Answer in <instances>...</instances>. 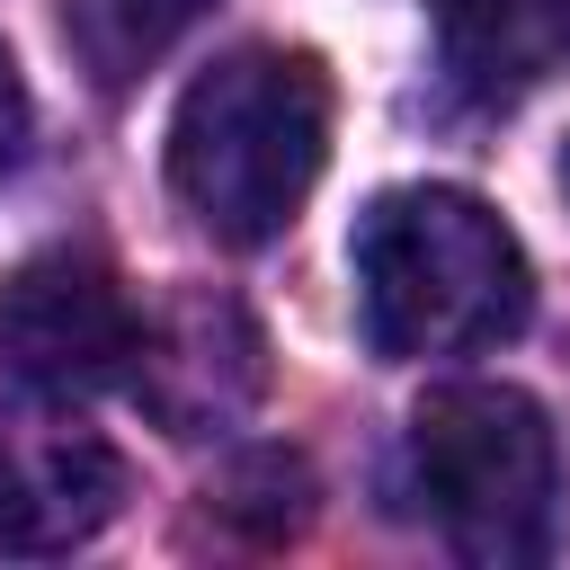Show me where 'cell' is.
<instances>
[{
	"instance_id": "cell-1",
	"label": "cell",
	"mask_w": 570,
	"mask_h": 570,
	"mask_svg": "<svg viewBox=\"0 0 570 570\" xmlns=\"http://www.w3.org/2000/svg\"><path fill=\"white\" fill-rule=\"evenodd\" d=\"M347 267L356 330L392 365L481 356L534 312V267L472 187H383L347 232Z\"/></svg>"
},
{
	"instance_id": "cell-2",
	"label": "cell",
	"mask_w": 570,
	"mask_h": 570,
	"mask_svg": "<svg viewBox=\"0 0 570 570\" xmlns=\"http://www.w3.org/2000/svg\"><path fill=\"white\" fill-rule=\"evenodd\" d=\"M330 160V71L303 45H240L205 62L169 107V187L223 240H276Z\"/></svg>"
},
{
	"instance_id": "cell-3",
	"label": "cell",
	"mask_w": 570,
	"mask_h": 570,
	"mask_svg": "<svg viewBox=\"0 0 570 570\" xmlns=\"http://www.w3.org/2000/svg\"><path fill=\"white\" fill-rule=\"evenodd\" d=\"M401 472L419 517L463 561H543L561 525V436L517 383H436L410 410Z\"/></svg>"
},
{
	"instance_id": "cell-4",
	"label": "cell",
	"mask_w": 570,
	"mask_h": 570,
	"mask_svg": "<svg viewBox=\"0 0 570 570\" xmlns=\"http://www.w3.org/2000/svg\"><path fill=\"white\" fill-rule=\"evenodd\" d=\"M142 338V303L98 249H36L0 285V365L36 401H89L125 383Z\"/></svg>"
},
{
	"instance_id": "cell-5",
	"label": "cell",
	"mask_w": 570,
	"mask_h": 570,
	"mask_svg": "<svg viewBox=\"0 0 570 570\" xmlns=\"http://www.w3.org/2000/svg\"><path fill=\"white\" fill-rule=\"evenodd\" d=\"M125 392H134L169 436H223V428H240V419L258 410V392H267V338H258V321H249L232 294L178 285L169 303L142 312Z\"/></svg>"
},
{
	"instance_id": "cell-6",
	"label": "cell",
	"mask_w": 570,
	"mask_h": 570,
	"mask_svg": "<svg viewBox=\"0 0 570 570\" xmlns=\"http://www.w3.org/2000/svg\"><path fill=\"white\" fill-rule=\"evenodd\" d=\"M125 508L107 436L53 410H0V552H71Z\"/></svg>"
},
{
	"instance_id": "cell-7",
	"label": "cell",
	"mask_w": 570,
	"mask_h": 570,
	"mask_svg": "<svg viewBox=\"0 0 570 570\" xmlns=\"http://www.w3.org/2000/svg\"><path fill=\"white\" fill-rule=\"evenodd\" d=\"M436 45L463 98L508 107L570 71V0H436Z\"/></svg>"
},
{
	"instance_id": "cell-8",
	"label": "cell",
	"mask_w": 570,
	"mask_h": 570,
	"mask_svg": "<svg viewBox=\"0 0 570 570\" xmlns=\"http://www.w3.org/2000/svg\"><path fill=\"white\" fill-rule=\"evenodd\" d=\"M214 0H62V36L98 89H134Z\"/></svg>"
},
{
	"instance_id": "cell-9",
	"label": "cell",
	"mask_w": 570,
	"mask_h": 570,
	"mask_svg": "<svg viewBox=\"0 0 570 570\" xmlns=\"http://www.w3.org/2000/svg\"><path fill=\"white\" fill-rule=\"evenodd\" d=\"M27 160V80H18V62H9V45H0V178Z\"/></svg>"
},
{
	"instance_id": "cell-10",
	"label": "cell",
	"mask_w": 570,
	"mask_h": 570,
	"mask_svg": "<svg viewBox=\"0 0 570 570\" xmlns=\"http://www.w3.org/2000/svg\"><path fill=\"white\" fill-rule=\"evenodd\" d=\"M561 187H570V151H561Z\"/></svg>"
}]
</instances>
